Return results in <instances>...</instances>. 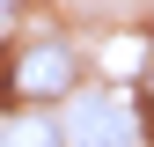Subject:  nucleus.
<instances>
[{
    "label": "nucleus",
    "instance_id": "nucleus-1",
    "mask_svg": "<svg viewBox=\"0 0 154 147\" xmlns=\"http://www.w3.org/2000/svg\"><path fill=\"white\" fill-rule=\"evenodd\" d=\"M73 81H81V59H73L59 37H37V44L15 52V66H8V96H29V103L73 96Z\"/></svg>",
    "mask_w": 154,
    "mask_h": 147
},
{
    "label": "nucleus",
    "instance_id": "nucleus-2",
    "mask_svg": "<svg viewBox=\"0 0 154 147\" xmlns=\"http://www.w3.org/2000/svg\"><path fill=\"white\" fill-rule=\"evenodd\" d=\"M0 147H66L59 118H44V110H22L15 125H0Z\"/></svg>",
    "mask_w": 154,
    "mask_h": 147
},
{
    "label": "nucleus",
    "instance_id": "nucleus-3",
    "mask_svg": "<svg viewBox=\"0 0 154 147\" xmlns=\"http://www.w3.org/2000/svg\"><path fill=\"white\" fill-rule=\"evenodd\" d=\"M140 96L154 103V52H147V66H140Z\"/></svg>",
    "mask_w": 154,
    "mask_h": 147
},
{
    "label": "nucleus",
    "instance_id": "nucleus-4",
    "mask_svg": "<svg viewBox=\"0 0 154 147\" xmlns=\"http://www.w3.org/2000/svg\"><path fill=\"white\" fill-rule=\"evenodd\" d=\"M0 8H8V0H0Z\"/></svg>",
    "mask_w": 154,
    "mask_h": 147
}]
</instances>
